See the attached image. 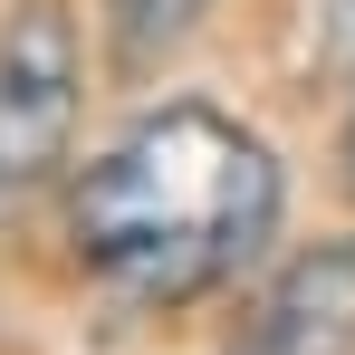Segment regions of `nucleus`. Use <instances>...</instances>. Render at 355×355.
I'll return each mask as SVG.
<instances>
[{"label":"nucleus","instance_id":"nucleus-6","mask_svg":"<svg viewBox=\"0 0 355 355\" xmlns=\"http://www.w3.org/2000/svg\"><path fill=\"white\" fill-rule=\"evenodd\" d=\"M336 164H346V192H355V116H346V144H336Z\"/></svg>","mask_w":355,"mask_h":355},{"label":"nucleus","instance_id":"nucleus-3","mask_svg":"<svg viewBox=\"0 0 355 355\" xmlns=\"http://www.w3.org/2000/svg\"><path fill=\"white\" fill-rule=\"evenodd\" d=\"M231 355H355V240H317L259 288Z\"/></svg>","mask_w":355,"mask_h":355},{"label":"nucleus","instance_id":"nucleus-4","mask_svg":"<svg viewBox=\"0 0 355 355\" xmlns=\"http://www.w3.org/2000/svg\"><path fill=\"white\" fill-rule=\"evenodd\" d=\"M202 10H211V0H106V49H116V67L125 77H154V67L202 29Z\"/></svg>","mask_w":355,"mask_h":355},{"label":"nucleus","instance_id":"nucleus-2","mask_svg":"<svg viewBox=\"0 0 355 355\" xmlns=\"http://www.w3.org/2000/svg\"><path fill=\"white\" fill-rule=\"evenodd\" d=\"M77 135V19L67 0H19L0 19V211L67 164Z\"/></svg>","mask_w":355,"mask_h":355},{"label":"nucleus","instance_id":"nucleus-5","mask_svg":"<svg viewBox=\"0 0 355 355\" xmlns=\"http://www.w3.org/2000/svg\"><path fill=\"white\" fill-rule=\"evenodd\" d=\"M336 58H355V0H336Z\"/></svg>","mask_w":355,"mask_h":355},{"label":"nucleus","instance_id":"nucleus-1","mask_svg":"<svg viewBox=\"0 0 355 355\" xmlns=\"http://www.w3.org/2000/svg\"><path fill=\"white\" fill-rule=\"evenodd\" d=\"M279 231V164L221 106H164L125 125L67 192V250L135 307L211 297Z\"/></svg>","mask_w":355,"mask_h":355}]
</instances>
